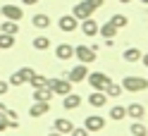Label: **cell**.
Returning <instances> with one entry per match:
<instances>
[{
    "label": "cell",
    "instance_id": "cell-11",
    "mask_svg": "<svg viewBox=\"0 0 148 136\" xmlns=\"http://www.w3.org/2000/svg\"><path fill=\"white\" fill-rule=\"evenodd\" d=\"M50 110V100H34V105L29 107V117H43Z\"/></svg>",
    "mask_w": 148,
    "mask_h": 136
},
{
    "label": "cell",
    "instance_id": "cell-4",
    "mask_svg": "<svg viewBox=\"0 0 148 136\" xmlns=\"http://www.w3.org/2000/svg\"><path fill=\"white\" fill-rule=\"evenodd\" d=\"M86 79H88V84H91L93 91H105V86L112 81L108 74H103V72H91V74H86Z\"/></svg>",
    "mask_w": 148,
    "mask_h": 136
},
{
    "label": "cell",
    "instance_id": "cell-12",
    "mask_svg": "<svg viewBox=\"0 0 148 136\" xmlns=\"http://www.w3.org/2000/svg\"><path fill=\"white\" fill-rule=\"evenodd\" d=\"M55 55H58V60H62V62H69L74 57V48L69 43H60L58 48H55Z\"/></svg>",
    "mask_w": 148,
    "mask_h": 136
},
{
    "label": "cell",
    "instance_id": "cell-19",
    "mask_svg": "<svg viewBox=\"0 0 148 136\" xmlns=\"http://www.w3.org/2000/svg\"><path fill=\"white\" fill-rule=\"evenodd\" d=\"M31 24L36 26V29H48V26H50V17L48 14H34L31 17Z\"/></svg>",
    "mask_w": 148,
    "mask_h": 136
},
{
    "label": "cell",
    "instance_id": "cell-24",
    "mask_svg": "<svg viewBox=\"0 0 148 136\" xmlns=\"http://www.w3.org/2000/svg\"><path fill=\"white\" fill-rule=\"evenodd\" d=\"M103 93H105V96H110V98H117L119 93H122V86H119V84H115V81H110V84L105 86V91H103Z\"/></svg>",
    "mask_w": 148,
    "mask_h": 136
},
{
    "label": "cell",
    "instance_id": "cell-9",
    "mask_svg": "<svg viewBox=\"0 0 148 136\" xmlns=\"http://www.w3.org/2000/svg\"><path fill=\"white\" fill-rule=\"evenodd\" d=\"M58 26H60V29H62L64 33H67V31L72 33V31L79 26V19H77L74 14H62V17H60V22H58Z\"/></svg>",
    "mask_w": 148,
    "mask_h": 136
},
{
    "label": "cell",
    "instance_id": "cell-31",
    "mask_svg": "<svg viewBox=\"0 0 148 136\" xmlns=\"http://www.w3.org/2000/svg\"><path fill=\"white\" fill-rule=\"evenodd\" d=\"M69 134H72V136H88V131L84 129V126H74V129H72Z\"/></svg>",
    "mask_w": 148,
    "mask_h": 136
},
{
    "label": "cell",
    "instance_id": "cell-37",
    "mask_svg": "<svg viewBox=\"0 0 148 136\" xmlns=\"http://www.w3.org/2000/svg\"><path fill=\"white\" fill-rule=\"evenodd\" d=\"M48 136H64V134H60V131H50Z\"/></svg>",
    "mask_w": 148,
    "mask_h": 136
},
{
    "label": "cell",
    "instance_id": "cell-23",
    "mask_svg": "<svg viewBox=\"0 0 148 136\" xmlns=\"http://www.w3.org/2000/svg\"><path fill=\"white\" fill-rule=\"evenodd\" d=\"M110 24H112L115 29L119 31V29H124V26L129 24V19H127L124 14H112V17H110Z\"/></svg>",
    "mask_w": 148,
    "mask_h": 136
},
{
    "label": "cell",
    "instance_id": "cell-29",
    "mask_svg": "<svg viewBox=\"0 0 148 136\" xmlns=\"http://www.w3.org/2000/svg\"><path fill=\"white\" fill-rule=\"evenodd\" d=\"M34 74H36V72H34L31 67H22V69H19V77L24 79V84H29V81H31V77H34Z\"/></svg>",
    "mask_w": 148,
    "mask_h": 136
},
{
    "label": "cell",
    "instance_id": "cell-14",
    "mask_svg": "<svg viewBox=\"0 0 148 136\" xmlns=\"http://www.w3.org/2000/svg\"><path fill=\"white\" fill-rule=\"evenodd\" d=\"M127 117H132V120H143V117H146V107L141 103L127 105Z\"/></svg>",
    "mask_w": 148,
    "mask_h": 136
},
{
    "label": "cell",
    "instance_id": "cell-36",
    "mask_svg": "<svg viewBox=\"0 0 148 136\" xmlns=\"http://www.w3.org/2000/svg\"><path fill=\"white\" fill-rule=\"evenodd\" d=\"M5 110H7V107H5L3 103H0V117H3V115H5Z\"/></svg>",
    "mask_w": 148,
    "mask_h": 136
},
{
    "label": "cell",
    "instance_id": "cell-16",
    "mask_svg": "<svg viewBox=\"0 0 148 136\" xmlns=\"http://www.w3.org/2000/svg\"><path fill=\"white\" fill-rule=\"evenodd\" d=\"M105 100H108V96L103 93V91H93V93L88 96V103L93 105V107H103V105H105Z\"/></svg>",
    "mask_w": 148,
    "mask_h": 136
},
{
    "label": "cell",
    "instance_id": "cell-18",
    "mask_svg": "<svg viewBox=\"0 0 148 136\" xmlns=\"http://www.w3.org/2000/svg\"><path fill=\"white\" fill-rule=\"evenodd\" d=\"M72 129H74L72 120H64V117H60V120H55V131H60V134H69Z\"/></svg>",
    "mask_w": 148,
    "mask_h": 136
},
{
    "label": "cell",
    "instance_id": "cell-25",
    "mask_svg": "<svg viewBox=\"0 0 148 136\" xmlns=\"http://www.w3.org/2000/svg\"><path fill=\"white\" fill-rule=\"evenodd\" d=\"M14 45V36L10 33H0V50H10Z\"/></svg>",
    "mask_w": 148,
    "mask_h": 136
},
{
    "label": "cell",
    "instance_id": "cell-21",
    "mask_svg": "<svg viewBox=\"0 0 148 136\" xmlns=\"http://www.w3.org/2000/svg\"><path fill=\"white\" fill-rule=\"evenodd\" d=\"M31 45L36 50H48L50 48V38H48V36H36V38L31 41Z\"/></svg>",
    "mask_w": 148,
    "mask_h": 136
},
{
    "label": "cell",
    "instance_id": "cell-1",
    "mask_svg": "<svg viewBox=\"0 0 148 136\" xmlns=\"http://www.w3.org/2000/svg\"><path fill=\"white\" fill-rule=\"evenodd\" d=\"M103 7V0H81V3H77L74 5V17L81 22V19H86V17H93V12L96 10H100Z\"/></svg>",
    "mask_w": 148,
    "mask_h": 136
},
{
    "label": "cell",
    "instance_id": "cell-8",
    "mask_svg": "<svg viewBox=\"0 0 148 136\" xmlns=\"http://www.w3.org/2000/svg\"><path fill=\"white\" fill-rule=\"evenodd\" d=\"M86 74H88L86 65H77V67H72L67 74H64V79H69L72 84H79V81H84V79H86Z\"/></svg>",
    "mask_w": 148,
    "mask_h": 136
},
{
    "label": "cell",
    "instance_id": "cell-6",
    "mask_svg": "<svg viewBox=\"0 0 148 136\" xmlns=\"http://www.w3.org/2000/svg\"><path fill=\"white\" fill-rule=\"evenodd\" d=\"M74 55L81 65H86V62H96V50H91L88 45H77L74 48Z\"/></svg>",
    "mask_w": 148,
    "mask_h": 136
},
{
    "label": "cell",
    "instance_id": "cell-32",
    "mask_svg": "<svg viewBox=\"0 0 148 136\" xmlns=\"http://www.w3.org/2000/svg\"><path fill=\"white\" fill-rule=\"evenodd\" d=\"M7 91H10V84L7 81H0V96H5Z\"/></svg>",
    "mask_w": 148,
    "mask_h": 136
},
{
    "label": "cell",
    "instance_id": "cell-39",
    "mask_svg": "<svg viewBox=\"0 0 148 136\" xmlns=\"http://www.w3.org/2000/svg\"><path fill=\"white\" fill-rule=\"evenodd\" d=\"M138 3H141V5H148V0H138Z\"/></svg>",
    "mask_w": 148,
    "mask_h": 136
},
{
    "label": "cell",
    "instance_id": "cell-5",
    "mask_svg": "<svg viewBox=\"0 0 148 136\" xmlns=\"http://www.w3.org/2000/svg\"><path fill=\"white\" fill-rule=\"evenodd\" d=\"M0 14H3L5 19H10V22H19L24 17V10L19 5H3L0 7Z\"/></svg>",
    "mask_w": 148,
    "mask_h": 136
},
{
    "label": "cell",
    "instance_id": "cell-30",
    "mask_svg": "<svg viewBox=\"0 0 148 136\" xmlns=\"http://www.w3.org/2000/svg\"><path fill=\"white\" fill-rule=\"evenodd\" d=\"M7 84H10V86H22V84H24V79L19 77V72H17V74H12L10 79H7Z\"/></svg>",
    "mask_w": 148,
    "mask_h": 136
},
{
    "label": "cell",
    "instance_id": "cell-13",
    "mask_svg": "<svg viewBox=\"0 0 148 136\" xmlns=\"http://www.w3.org/2000/svg\"><path fill=\"white\" fill-rule=\"evenodd\" d=\"M62 98H64V100H62V107H64V110H77V107L81 105V96L72 93V91H69L67 96H62Z\"/></svg>",
    "mask_w": 148,
    "mask_h": 136
},
{
    "label": "cell",
    "instance_id": "cell-35",
    "mask_svg": "<svg viewBox=\"0 0 148 136\" xmlns=\"http://www.w3.org/2000/svg\"><path fill=\"white\" fill-rule=\"evenodd\" d=\"M38 0H22V5H36Z\"/></svg>",
    "mask_w": 148,
    "mask_h": 136
},
{
    "label": "cell",
    "instance_id": "cell-10",
    "mask_svg": "<svg viewBox=\"0 0 148 136\" xmlns=\"http://www.w3.org/2000/svg\"><path fill=\"white\" fill-rule=\"evenodd\" d=\"M81 33L88 36V38L98 36V22L93 19V17H86V19H81Z\"/></svg>",
    "mask_w": 148,
    "mask_h": 136
},
{
    "label": "cell",
    "instance_id": "cell-15",
    "mask_svg": "<svg viewBox=\"0 0 148 136\" xmlns=\"http://www.w3.org/2000/svg\"><path fill=\"white\" fill-rule=\"evenodd\" d=\"M98 33L103 36L105 41H112L115 36H117V29H115V26L110 24V22H105V24H98Z\"/></svg>",
    "mask_w": 148,
    "mask_h": 136
},
{
    "label": "cell",
    "instance_id": "cell-38",
    "mask_svg": "<svg viewBox=\"0 0 148 136\" xmlns=\"http://www.w3.org/2000/svg\"><path fill=\"white\" fill-rule=\"evenodd\" d=\"M119 3H122V5H129V3H132V0H119Z\"/></svg>",
    "mask_w": 148,
    "mask_h": 136
},
{
    "label": "cell",
    "instance_id": "cell-20",
    "mask_svg": "<svg viewBox=\"0 0 148 136\" xmlns=\"http://www.w3.org/2000/svg\"><path fill=\"white\" fill-rule=\"evenodd\" d=\"M50 98H53V91L48 86H41L34 91V100H50Z\"/></svg>",
    "mask_w": 148,
    "mask_h": 136
},
{
    "label": "cell",
    "instance_id": "cell-27",
    "mask_svg": "<svg viewBox=\"0 0 148 136\" xmlns=\"http://www.w3.org/2000/svg\"><path fill=\"white\" fill-rule=\"evenodd\" d=\"M132 136H148V129H146L141 122H134L132 124Z\"/></svg>",
    "mask_w": 148,
    "mask_h": 136
},
{
    "label": "cell",
    "instance_id": "cell-26",
    "mask_svg": "<svg viewBox=\"0 0 148 136\" xmlns=\"http://www.w3.org/2000/svg\"><path fill=\"white\" fill-rule=\"evenodd\" d=\"M124 117H127V107H122V105H115L112 107V110H110V120H124Z\"/></svg>",
    "mask_w": 148,
    "mask_h": 136
},
{
    "label": "cell",
    "instance_id": "cell-17",
    "mask_svg": "<svg viewBox=\"0 0 148 136\" xmlns=\"http://www.w3.org/2000/svg\"><path fill=\"white\" fill-rule=\"evenodd\" d=\"M0 33L17 36V33H19V24H17V22H10V19H5L3 24H0Z\"/></svg>",
    "mask_w": 148,
    "mask_h": 136
},
{
    "label": "cell",
    "instance_id": "cell-33",
    "mask_svg": "<svg viewBox=\"0 0 148 136\" xmlns=\"http://www.w3.org/2000/svg\"><path fill=\"white\" fill-rule=\"evenodd\" d=\"M7 129V120H5V117H0V134H3Z\"/></svg>",
    "mask_w": 148,
    "mask_h": 136
},
{
    "label": "cell",
    "instance_id": "cell-22",
    "mask_svg": "<svg viewBox=\"0 0 148 136\" xmlns=\"http://www.w3.org/2000/svg\"><path fill=\"white\" fill-rule=\"evenodd\" d=\"M122 57H124L127 62H138V60H141V50H138V48H127V50L122 53Z\"/></svg>",
    "mask_w": 148,
    "mask_h": 136
},
{
    "label": "cell",
    "instance_id": "cell-28",
    "mask_svg": "<svg viewBox=\"0 0 148 136\" xmlns=\"http://www.w3.org/2000/svg\"><path fill=\"white\" fill-rule=\"evenodd\" d=\"M29 84H31L34 88H41V86H45V84H48V79H45V77H41V74H34Z\"/></svg>",
    "mask_w": 148,
    "mask_h": 136
},
{
    "label": "cell",
    "instance_id": "cell-2",
    "mask_svg": "<svg viewBox=\"0 0 148 136\" xmlns=\"http://www.w3.org/2000/svg\"><path fill=\"white\" fill-rule=\"evenodd\" d=\"M119 86H122V91L138 93V91H146V88H148V79H143V77H124Z\"/></svg>",
    "mask_w": 148,
    "mask_h": 136
},
{
    "label": "cell",
    "instance_id": "cell-3",
    "mask_svg": "<svg viewBox=\"0 0 148 136\" xmlns=\"http://www.w3.org/2000/svg\"><path fill=\"white\" fill-rule=\"evenodd\" d=\"M45 86L53 91V96H67L72 91V81L69 79H48Z\"/></svg>",
    "mask_w": 148,
    "mask_h": 136
},
{
    "label": "cell",
    "instance_id": "cell-7",
    "mask_svg": "<svg viewBox=\"0 0 148 136\" xmlns=\"http://www.w3.org/2000/svg\"><path fill=\"white\" fill-rule=\"evenodd\" d=\"M105 126V117H100V115H91L84 120V129L91 134V131H100Z\"/></svg>",
    "mask_w": 148,
    "mask_h": 136
},
{
    "label": "cell",
    "instance_id": "cell-34",
    "mask_svg": "<svg viewBox=\"0 0 148 136\" xmlns=\"http://www.w3.org/2000/svg\"><path fill=\"white\" fill-rule=\"evenodd\" d=\"M141 65H146V67H148V53H146V55H141Z\"/></svg>",
    "mask_w": 148,
    "mask_h": 136
}]
</instances>
